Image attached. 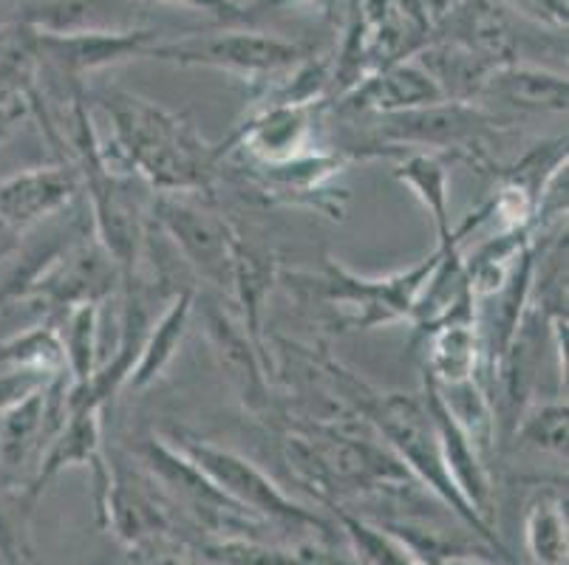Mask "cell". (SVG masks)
<instances>
[{"label": "cell", "mask_w": 569, "mask_h": 565, "mask_svg": "<svg viewBox=\"0 0 569 565\" xmlns=\"http://www.w3.org/2000/svg\"><path fill=\"white\" fill-rule=\"evenodd\" d=\"M97 105L108 119V133L97 131V155L122 179L148 181L153 193H213L221 162L179 113L131 91H102Z\"/></svg>", "instance_id": "cell-1"}, {"label": "cell", "mask_w": 569, "mask_h": 565, "mask_svg": "<svg viewBox=\"0 0 569 565\" xmlns=\"http://www.w3.org/2000/svg\"><path fill=\"white\" fill-rule=\"evenodd\" d=\"M357 413L433 501H439L479 541L505 554L496 526H488L482 517L476 515L453 484L451 473L445 466L437 427H433L426 402H422V393H382L369 387Z\"/></svg>", "instance_id": "cell-2"}, {"label": "cell", "mask_w": 569, "mask_h": 565, "mask_svg": "<svg viewBox=\"0 0 569 565\" xmlns=\"http://www.w3.org/2000/svg\"><path fill=\"white\" fill-rule=\"evenodd\" d=\"M439 252L417 261L402 272L386 278H366L346 269L338 258H326L318 278L312 274H289V286L301 294H312L335 314V325L343 331H369L380 325L411 323V311Z\"/></svg>", "instance_id": "cell-3"}, {"label": "cell", "mask_w": 569, "mask_h": 565, "mask_svg": "<svg viewBox=\"0 0 569 565\" xmlns=\"http://www.w3.org/2000/svg\"><path fill=\"white\" fill-rule=\"evenodd\" d=\"M168 442L176 450H182L201 473L213 481L221 495L230 497L232 504L241 506L247 515L261 521L263 526L272 523V526L295 528V532H309V535L323 537V541L332 537V528L323 517L298 504L292 495H287L276 481L263 473L261 466L252 464L236 450L219 447V444L184 433V430H176L173 435H168Z\"/></svg>", "instance_id": "cell-4"}, {"label": "cell", "mask_w": 569, "mask_h": 565, "mask_svg": "<svg viewBox=\"0 0 569 565\" xmlns=\"http://www.w3.org/2000/svg\"><path fill=\"white\" fill-rule=\"evenodd\" d=\"M375 119V139L366 150L369 155L408 153V150H431L448 153L457 162H485V137L499 124V117L476 102L442 100L411 111L386 113Z\"/></svg>", "instance_id": "cell-5"}, {"label": "cell", "mask_w": 569, "mask_h": 565, "mask_svg": "<svg viewBox=\"0 0 569 565\" xmlns=\"http://www.w3.org/2000/svg\"><path fill=\"white\" fill-rule=\"evenodd\" d=\"M151 224L173 243L196 278L230 297L241 232L207 195L153 193Z\"/></svg>", "instance_id": "cell-6"}, {"label": "cell", "mask_w": 569, "mask_h": 565, "mask_svg": "<svg viewBox=\"0 0 569 565\" xmlns=\"http://www.w3.org/2000/svg\"><path fill=\"white\" fill-rule=\"evenodd\" d=\"M144 57L190 69H219L247 80L281 77L307 60V49L295 40L278 38L269 31H213V34H188L182 40H153Z\"/></svg>", "instance_id": "cell-7"}, {"label": "cell", "mask_w": 569, "mask_h": 565, "mask_svg": "<svg viewBox=\"0 0 569 565\" xmlns=\"http://www.w3.org/2000/svg\"><path fill=\"white\" fill-rule=\"evenodd\" d=\"M139 461L153 484L162 490V495L182 506L201 526L213 528V532H247V528L263 526L241 506L232 504L230 497L221 495L213 481L168 438H157V435L148 438L139 447Z\"/></svg>", "instance_id": "cell-8"}, {"label": "cell", "mask_w": 569, "mask_h": 565, "mask_svg": "<svg viewBox=\"0 0 569 565\" xmlns=\"http://www.w3.org/2000/svg\"><path fill=\"white\" fill-rule=\"evenodd\" d=\"M196 314L204 329L207 345L216 356V365L238 402L244 404V411H250L252 416H272V407H276L272 371H269V362L258 349V342L247 334L244 323L232 311H227L219 300L207 297V294L201 297L196 294Z\"/></svg>", "instance_id": "cell-9"}, {"label": "cell", "mask_w": 569, "mask_h": 565, "mask_svg": "<svg viewBox=\"0 0 569 565\" xmlns=\"http://www.w3.org/2000/svg\"><path fill=\"white\" fill-rule=\"evenodd\" d=\"M355 155L343 150H309L281 164H244L241 173L256 186L263 201L283 206H307V210L340 221L349 193L335 190L332 181L343 173Z\"/></svg>", "instance_id": "cell-10"}, {"label": "cell", "mask_w": 569, "mask_h": 565, "mask_svg": "<svg viewBox=\"0 0 569 565\" xmlns=\"http://www.w3.org/2000/svg\"><path fill=\"white\" fill-rule=\"evenodd\" d=\"M117 286H122V274L106 249L97 241H80L51 252L26 286L23 300H32L54 317L74 305H102Z\"/></svg>", "instance_id": "cell-11"}, {"label": "cell", "mask_w": 569, "mask_h": 565, "mask_svg": "<svg viewBox=\"0 0 569 565\" xmlns=\"http://www.w3.org/2000/svg\"><path fill=\"white\" fill-rule=\"evenodd\" d=\"M320 105L263 100L221 144H213L219 162L238 155L244 164H281L315 150V113Z\"/></svg>", "instance_id": "cell-12"}, {"label": "cell", "mask_w": 569, "mask_h": 565, "mask_svg": "<svg viewBox=\"0 0 569 565\" xmlns=\"http://www.w3.org/2000/svg\"><path fill=\"white\" fill-rule=\"evenodd\" d=\"M102 523L128 546L164 535L170 528V515L162 504V490L148 473H133L119 461L108 458L106 481L97 486Z\"/></svg>", "instance_id": "cell-13"}, {"label": "cell", "mask_w": 569, "mask_h": 565, "mask_svg": "<svg viewBox=\"0 0 569 565\" xmlns=\"http://www.w3.org/2000/svg\"><path fill=\"white\" fill-rule=\"evenodd\" d=\"M102 407H69L63 424L51 435L34 464V473L26 481L23 495L29 497V504L43 495L57 475L74 466H88L94 473L97 486L106 481L108 455L102 447Z\"/></svg>", "instance_id": "cell-14"}, {"label": "cell", "mask_w": 569, "mask_h": 565, "mask_svg": "<svg viewBox=\"0 0 569 565\" xmlns=\"http://www.w3.org/2000/svg\"><path fill=\"white\" fill-rule=\"evenodd\" d=\"M80 193L74 164L32 168L0 181V235L32 230L46 218L63 212Z\"/></svg>", "instance_id": "cell-15"}, {"label": "cell", "mask_w": 569, "mask_h": 565, "mask_svg": "<svg viewBox=\"0 0 569 565\" xmlns=\"http://www.w3.org/2000/svg\"><path fill=\"white\" fill-rule=\"evenodd\" d=\"M157 34L148 29L97 31V34H38L32 31L34 57H46L66 80L80 82L86 74L111 69L133 57H144Z\"/></svg>", "instance_id": "cell-16"}, {"label": "cell", "mask_w": 569, "mask_h": 565, "mask_svg": "<svg viewBox=\"0 0 569 565\" xmlns=\"http://www.w3.org/2000/svg\"><path fill=\"white\" fill-rule=\"evenodd\" d=\"M445 93L419 60H402L371 71L351 91L338 97V111L351 117H386L442 102Z\"/></svg>", "instance_id": "cell-17"}, {"label": "cell", "mask_w": 569, "mask_h": 565, "mask_svg": "<svg viewBox=\"0 0 569 565\" xmlns=\"http://www.w3.org/2000/svg\"><path fill=\"white\" fill-rule=\"evenodd\" d=\"M422 402H426L428 416L437 427L439 447H442L445 466H448L453 484L462 492L470 509L482 517L488 526H493V478H490L488 455L476 447L473 438L459 427L457 418L451 416V411L439 398L437 387L428 380H422Z\"/></svg>", "instance_id": "cell-18"}, {"label": "cell", "mask_w": 569, "mask_h": 565, "mask_svg": "<svg viewBox=\"0 0 569 565\" xmlns=\"http://www.w3.org/2000/svg\"><path fill=\"white\" fill-rule=\"evenodd\" d=\"M476 297L465 300L442 323L428 331L426 376L433 385L482 380V323L476 314Z\"/></svg>", "instance_id": "cell-19"}, {"label": "cell", "mask_w": 569, "mask_h": 565, "mask_svg": "<svg viewBox=\"0 0 569 565\" xmlns=\"http://www.w3.org/2000/svg\"><path fill=\"white\" fill-rule=\"evenodd\" d=\"M144 0H40L26 12V26L38 34H97L139 29Z\"/></svg>", "instance_id": "cell-20"}, {"label": "cell", "mask_w": 569, "mask_h": 565, "mask_svg": "<svg viewBox=\"0 0 569 565\" xmlns=\"http://www.w3.org/2000/svg\"><path fill=\"white\" fill-rule=\"evenodd\" d=\"M457 162L448 153H431V150H408L400 153V162L395 164V179L406 190H411L413 199L422 204V210L431 215L437 226V246H451L465 243L470 235L468 224H451V204H448V190H451V164Z\"/></svg>", "instance_id": "cell-21"}, {"label": "cell", "mask_w": 569, "mask_h": 565, "mask_svg": "<svg viewBox=\"0 0 569 565\" xmlns=\"http://www.w3.org/2000/svg\"><path fill=\"white\" fill-rule=\"evenodd\" d=\"M476 100L501 102L521 113H567L569 82L558 71L507 60L485 77Z\"/></svg>", "instance_id": "cell-22"}, {"label": "cell", "mask_w": 569, "mask_h": 565, "mask_svg": "<svg viewBox=\"0 0 569 565\" xmlns=\"http://www.w3.org/2000/svg\"><path fill=\"white\" fill-rule=\"evenodd\" d=\"M196 294H199L196 286L176 289L168 309L162 311V317L153 320L148 334H144L142 351H139L137 365H133L126 387H131V391L137 393L148 391V387L157 385L164 376V371L173 365L176 354H179L184 336H188L190 323H193L196 317Z\"/></svg>", "instance_id": "cell-23"}, {"label": "cell", "mask_w": 569, "mask_h": 565, "mask_svg": "<svg viewBox=\"0 0 569 565\" xmlns=\"http://www.w3.org/2000/svg\"><path fill=\"white\" fill-rule=\"evenodd\" d=\"M201 554L213 565H346L318 537L295 546L263 543L258 537H219L204 543Z\"/></svg>", "instance_id": "cell-24"}, {"label": "cell", "mask_w": 569, "mask_h": 565, "mask_svg": "<svg viewBox=\"0 0 569 565\" xmlns=\"http://www.w3.org/2000/svg\"><path fill=\"white\" fill-rule=\"evenodd\" d=\"M49 323L63 349L71 387L86 385L100 367V305H74L49 317Z\"/></svg>", "instance_id": "cell-25"}, {"label": "cell", "mask_w": 569, "mask_h": 565, "mask_svg": "<svg viewBox=\"0 0 569 565\" xmlns=\"http://www.w3.org/2000/svg\"><path fill=\"white\" fill-rule=\"evenodd\" d=\"M567 495L547 490L536 495L527 509L525 541L527 552L538 565H563L567 563L569 532H567Z\"/></svg>", "instance_id": "cell-26"}, {"label": "cell", "mask_w": 569, "mask_h": 565, "mask_svg": "<svg viewBox=\"0 0 569 565\" xmlns=\"http://www.w3.org/2000/svg\"><path fill=\"white\" fill-rule=\"evenodd\" d=\"M338 523L360 565H426L417 557V552L388 526H377V523L351 515L346 509L338 512Z\"/></svg>", "instance_id": "cell-27"}, {"label": "cell", "mask_w": 569, "mask_h": 565, "mask_svg": "<svg viewBox=\"0 0 569 565\" xmlns=\"http://www.w3.org/2000/svg\"><path fill=\"white\" fill-rule=\"evenodd\" d=\"M567 398H547V402L536 398L516 424L510 444L561 458L567 455Z\"/></svg>", "instance_id": "cell-28"}, {"label": "cell", "mask_w": 569, "mask_h": 565, "mask_svg": "<svg viewBox=\"0 0 569 565\" xmlns=\"http://www.w3.org/2000/svg\"><path fill=\"white\" fill-rule=\"evenodd\" d=\"M3 367H38V371L66 376V360L54 325H34L12 340L0 342V371Z\"/></svg>", "instance_id": "cell-29"}, {"label": "cell", "mask_w": 569, "mask_h": 565, "mask_svg": "<svg viewBox=\"0 0 569 565\" xmlns=\"http://www.w3.org/2000/svg\"><path fill=\"white\" fill-rule=\"evenodd\" d=\"M29 497L12 484H0V559L20 563L29 557Z\"/></svg>", "instance_id": "cell-30"}, {"label": "cell", "mask_w": 569, "mask_h": 565, "mask_svg": "<svg viewBox=\"0 0 569 565\" xmlns=\"http://www.w3.org/2000/svg\"><path fill=\"white\" fill-rule=\"evenodd\" d=\"M54 380V373L38 371V367H3L0 371V413H7L32 393L43 391Z\"/></svg>", "instance_id": "cell-31"}, {"label": "cell", "mask_w": 569, "mask_h": 565, "mask_svg": "<svg viewBox=\"0 0 569 565\" xmlns=\"http://www.w3.org/2000/svg\"><path fill=\"white\" fill-rule=\"evenodd\" d=\"M521 12L552 26H567V0H513Z\"/></svg>", "instance_id": "cell-32"}, {"label": "cell", "mask_w": 569, "mask_h": 565, "mask_svg": "<svg viewBox=\"0 0 569 565\" xmlns=\"http://www.w3.org/2000/svg\"><path fill=\"white\" fill-rule=\"evenodd\" d=\"M144 3H148V0H144ZM151 3H170V7L199 9V12L219 14V18H227V14H241L236 7H230L227 0H151Z\"/></svg>", "instance_id": "cell-33"}, {"label": "cell", "mask_w": 569, "mask_h": 565, "mask_svg": "<svg viewBox=\"0 0 569 565\" xmlns=\"http://www.w3.org/2000/svg\"><path fill=\"white\" fill-rule=\"evenodd\" d=\"M433 565H493V563H488V559H482V557H468V554H459V557H448V559H439V563H433Z\"/></svg>", "instance_id": "cell-34"}, {"label": "cell", "mask_w": 569, "mask_h": 565, "mask_svg": "<svg viewBox=\"0 0 569 565\" xmlns=\"http://www.w3.org/2000/svg\"><path fill=\"white\" fill-rule=\"evenodd\" d=\"M227 3H230V7H236L238 12H244V9H250V7H263L267 0H227Z\"/></svg>", "instance_id": "cell-35"}, {"label": "cell", "mask_w": 569, "mask_h": 565, "mask_svg": "<svg viewBox=\"0 0 569 565\" xmlns=\"http://www.w3.org/2000/svg\"><path fill=\"white\" fill-rule=\"evenodd\" d=\"M298 3H307V0H267L263 7H298Z\"/></svg>", "instance_id": "cell-36"}, {"label": "cell", "mask_w": 569, "mask_h": 565, "mask_svg": "<svg viewBox=\"0 0 569 565\" xmlns=\"http://www.w3.org/2000/svg\"><path fill=\"white\" fill-rule=\"evenodd\" d=\"M164 565H190V563H182V559H168Z\"/></svg>", "instance_id": "cell-37"}]
</instances>
